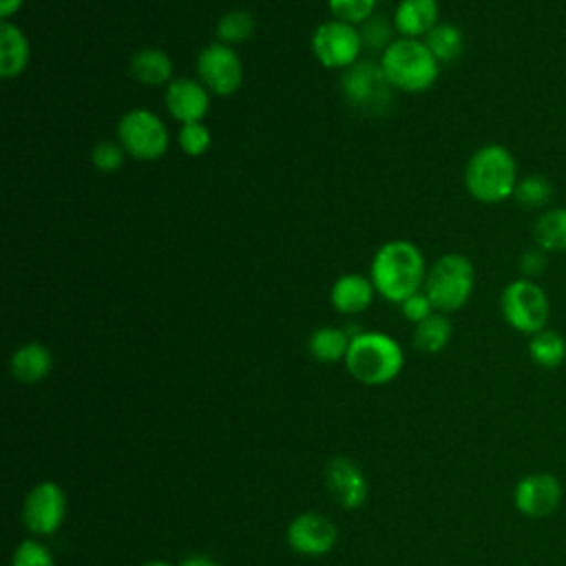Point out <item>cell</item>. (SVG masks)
Masks as SVG:
<instances>
[{
    "instance_id": "obj_1",
    "label": "cell",
    "mask_w": 566,
    "mask_h": 566,
    "mask_svg": "<svg viewBox=\"0 0 566 566\" xmlns=\"http://www.w3.org/2000/svg\"><path fill=\"white\" fill-rule=\"evenodd\" d=\"M427 265L420 248L407 239L382 243L369 265V279L385 301L402 303L424 285Z\"/></svg>"
},
{
    "instance_id": "obj_2",
    "label": "cell",
    "mask_w": 566,
    "mask_h": 566,
    "mask_svg": "<svg viewBox=\"0 0 566 566\" xmlns=\"http://www.w3.org/2000/svg\"><path fill=\"white\" fill-rule=\"evenodd\" d=\"M517 181V161L502 144L480 146L464 168V186L482 203H500L513 197Z\"/></svg>"
},
{
    "instance_id": "obj_3",
    "label": "cell",
    "mask_w": 566,
    "mask_h": 566,
    "mask_svg": "<svg viewBox=\"0 0 566 566\" xmlns=\"http://www.w3.org/2000/svg\"><path fill=\"white\" fill-rule=\"evenodd\" d=\"M378 62L389 84L402 93L429 91L436 84L442 66L424 40L413 38H396Z\"/></svg>"
},
{
    "instance_id": "obj_4",
    "label": "cell",
    "mask_w": 566,
    "mask_h": 566,
    "mask_svg": "<svg viewBox=\"0 0 566 566\" xmlns=\"http://www.w3.org/2000/svg\"><path fill=\"white\" fill-rule=\"evenodd\" d=\"M405 365L402 347L382 332H360L352 338L345 367L363 385L391 382Z\"/></svg>"
},
{
    "instance_id": "obj_5",
    "label": "cell",
    "mask_w": 566,
    "mask_h": 566,
    "mask_svg": "<svg viewBox=\"0 0 566 566\" xmlns=\"http://www.w3.org/2000/svg\"><path fill=\"white\" fill-rule=\"evenodd\" d=\"M475 285V268L460 252H447L433 261L424 276V294L429 296L436 312L449 314L471 298Z\"/></svg>"
},
{
    "instance_id": "obj_6",
    "label": "cell",
    "mask_w": 566,
    "mask_h": 566,
    "mask_svg": "<svg viewBox=\"0 0 566 566\" xmlns=\"http://www.w3.org/2000/svg\"><path fill=\"white\" fill-rule=\"evenodd\" d=\"M394 86L380 62L358 60L340 75V93L352 111L363 117H382L394 106Z\"/></svg>"
},
{
    "instance_id": "obj_7",
    "label": "cell",
    "mask_w": 566,
    "mask_h": 566,
    "mask_svg": "<svg viewBox=\"0 0 566 566\" xmlns=\"http://www.w3.org/2000/svg\"><path fill=\"white\" fill-rule=\"evenodd\" d=\"M117 142L126 155L139 161H155L166 155L170 135L161 117L148 108H130L117 122Z\"/></svg>"
},
{
    "instance_id": "obj_8",
    "label": "cell",
    "mask_w": 566,
    "mask_h": 566,
    "mask_svg": "<svg viewBox=\"0 0 566 566\" xmlns=\"http://www.w3.org/2000/svg\"><path fill=\"white\" fill-rule=\"evenodd\" d=\"M500 310L504 321L522 334H537L546 327L551 303L542 285L533 279H515L511 281L500 296Z\"/></svg>"
},
{
    "instance_id": "obj_9",
    "label": "cell",
    "mask_w": 566,
    "mask_h": 566,
    "mask_svg": "<svg viewBox=\"0 0 566 566\" xmlns=\"http://www.w3.org/2000/svg\"><path fill=\"white\" fill-rule=\"evenodd\" d=\"M310 44L318 64L332 71H347L360 60V53H363L358 27L334 20V18H329L327 22H321L314 29Z\"/></svg>"
},
{
    "instance_id": "obj_10",
    "label": "cell",
    "mask_w": 566,
    "mask_h": 566,
    "mask_svg": "<svg viewBox=\"0 0 566 566\" xmlns=\"http://www.w3.org/2000/svg\"><path fill=\"white\" fill-rule=\"evenodd\" d=\"M199 82L219 97L234 95L243 84V62L239 53L223 42L206 44L197 55Z\"/></svg>"
},
{
    "instance_id": "obj_11",
    "label": "cell",
    "mask_w": 566,
    "mask_h": 566,
    "mask_svg": "<svg viewBox=\"0 0 566 566\" xmlns=\"http://www.w3.org/2000/svg\"><path fill=\"white\" fill-rule=\"evenodd\" d=\"M64 515H66V495L55 482L44 480L27 493L22 504V522L33 535L55 533L64 522Z\"/></svg>"
},
{
    "instance_id": "obj_12",
    "label": "cell",
    "mask_w": 566,
    "mask_h": 566,
    "mask_svg": "<svg viewBox=\"0 0 566 566\" xmlns=\"http://www.w3.org/2000/svg\"><path fill=\"white\" fill-rule=\"evenodd\" d=\"M164 104L168 115L181 124L203 122L210 108V91L195 77H175L164 91Z\"/></svg>"
},
{
    "instance_id": "obj_13",
    "label": "cell",
    "mask_w": 566,
    "mask_h": 566,
    "mask_svg": "<svg viewBox=\"0 0 566 566\" xmlns=\"http://www.w3.org/2000/svg\"><path fill=\"white\" fill-rule=\"evenodd\" d=\"M336 526L332 520L318 513H301L287 526V544L301 555H325L336 544Z\"/></svg>"
},
{
    "instance_id": "obj_14",
    "label": "cell",
    "mask_w": 566,
    "mask_h": 566,
    "mask_svg": "<svg viewBox=\"0 0 566 566\" xmlns=\"http://www.w3.org/2000/svg\"><path fill=\"white\" fill-rule=\"evenodd\" d=\"M513 502L528 517H546L559 506L562 486L551 473H531L517 482Z\"/></svg>"
},
{
    "instance_id": "obj_15",
    "label": "cell",
    "mask_w": 566,
    "mask_h": 566,
    "mask_svg": "<svg viewBox=\"0 0 566 566\" xmlns=\"http://www.w3.org/2000/svg\"><path fill=\"white\" fill-rule=\"evenodd\" d=\"M325 484L343 509H358L367 497V480L349 458H332L325 469Z\"/></svg>"
},
{
    "instance_id": "obj_16",
    "label": "cell",
    "mask_w": 566,
    "mask_h": 566,
    "mask_svg": "<svg viewBox=\"0 0 566 566\" xmlns=\"http://www.w3.org/2000/svg\"><path fill=\"white\" fill-rule=\"evenodd\" d=\"M374 296H376V287L371 279L358 272L340 274L329 290L332 307L338 314H347V316L365 312L371 305Z\"/></svg>"
},
{
    "instance_id": "obj_17",
    "label": "cell",
    "mask_w": 566,
    "mask_h": 566,
    "mask_svg": "<svg viewBox=\"0 0 566 566\" xmlns=\"http://www.w3.org/2000/svg\"><path fill=\"white\" fill-rule=\"evenodd\" d=\"M438 0H400L394 9V27L398 38L422 40L440 20Z\"/></svg>"
},
{
    "instance_id": "obj_18",
    "label": "cell",
    "mask_w": 566,
    "mask_h": 566,
    "mask_svg": "<svg viewBox=\"0 0 566 566\" xmlns=\"http://www.w3.org/2000/svg\"><path fill=\"white\" fill-rule=\"evenodd\" d=\"M31 46L24 31L11 20L0 22V75L13 80L29 66Z\"/></svg>"
},
{
    "instance_id": "obj_19",
    "label": "cell",
    "mask_w": 566,
    "mask_h": 566,
    "mask_svg": "<svg viewBox=\"0 0 566 566\" xmlns=\"http://www.w3.org/2000/svg\"><path fill=\"white\" fill-rule=\"evenodd\" d=\"M128 73L135 82L144 86H168L175 80L170 55L155 46H144L135 51L128 62Z\"/></svg>"
},
{
    "instance_id": "obj_20",
    "label": "cell",
    "mask_w": 566,
    "mask_h": 566,
    "mask_svg": "<svg viewBox=\"0 0 566 566\" xmlns=\"http://www.w3.org/2000/svg\"><path fill=\"white\" fill-rule=\"evenodd\" d=\"M51 367H53V356L42 343H27L18 347L9 360L11 376L24 385L44 380Z\"/></svg>"
},
{
    "instance_id": "obj_21",
    "label": "cell",
    "mask_w": 566,
    "mask_h": 566,
    "mask_svg": "<svg viewBox=\"0 0 566 566\" xmlns=\"http://www.w3.org/2000/svg\"><path fill=\"white\" fill-rule=\"evenodd\" d=\"M533 239L544 252L566 250V206L548 208L533 226Z\"/></svg>"
},
{
    "instance_id": "obj_22",
    "label": "cell",
    "mask_w": 566,
    "mask_h": 566,
    "mask_svg": "<svg viewBox=\"0 0 566 566\" xmlns=\"http://www.w3.org/2000/svg\"><path fill=\"white\" fill-rule=\"evenodd\" d=\"M451 338V321L442 312H433L413 327L411 343L420 354H438Z\"/></svg>"
},
{
    "instance_id": "obj_23",
    "label": "cell",
    "mask_w": 566,
    "mask_h": 566,
    "mask_svg": "<svg viewBox=\"0 0 566 566\" xmlns=\"http://www.w3.org/2000/svg\"><path fill=\"white\" fill-rule=\"evenodd\" d=\"M349 343H352V338L345 329L323 325L312 332L307 347H310V354L318 363H336V360H345Z\"/></svg>"
},
{
    "instance_id": "obj_24",
    "label": "cell",
    "mask_w": 566,
    "mask_h": 566,
    "mask_svg": "<svg viewBox=\"0 0 566 566\" xmlns=\"http://www.w3.org/2000/svg\"><path fill=\"white\" fill-rule=\"evenodd\" d=\"M422 40L440 64H453L464 51V35L453 22H438Z\"/></svg>"
},
{
    "instance_id": "obj_25",
    "label": "cell",
    "mask_w": 566,
    "mask_h": 566,
    "mask_svg": "<svg viewBox=\"0 0 566 566\" xmlns=\"http://www.w3.org/2000/svg\"><path fill=\"white\" fill-rule=\"evenodd\" d=\"M528 354L535 365L544 369L559 367L566 360V340L555 329H542L531 336L528 340Z\"/></svg>"
},
{
    "instance_id": "obj_26",
    "label": "cell",
    "mask_w": 566,
    "mask_h": 566,
    "mask_svg": "<svg viewBox=\"0 0 566 566\" xmlns=\"http://www.w3.org/2000/svg\"><path fill=\"white\" fill-rule=\"evenodd\" d=\"M214 33H217V42H223L230 46L241 44L254 33V18L245 9H230L217 20Z\"/></svg>"
},
{
    "instance_id": "obj_27",
    "label": "cell",
    "mask_w": 566,
    "mask_h": 566,
    "mask_svg": "<svg viewBox=\"0 0 566 566\" xmlns=\"http://www.w3.org/2000/svg\"><path fill=\"white\" fill-rule=\"evenodd\" d=\"M360 42H363V51H369V53H385L387 46L394 42V33H396V27H394V20L380 15V13H374L369 20H365L360 27Z\"/></svg>"
},
{
    "instance_id": "obj_28",
    "label": "cell",
    "mask_w": 566,
    "mask_h": 566,
    "mask_svg": "<svg viewBox=\"0 0 566 566\" xmlns=\"http://www.w3.org/2000/svg\"><path fill=\"white\" fill-rule=\"evenodd\" d=\"M513 199L524 208H544L553 199V184L544 175L520 177Z\"/></svg>"
},
{
    "instance_id": "obj_29",
    "label": "cell",
    "mask_w": 566,
    "mask_h": 566,
    "mask_svg": "<svg viewBox=\"0 0 566 566\" xmlns=\"http://www.w3.org/2000/svg\"><path fill=\"white\" fill-rule=\"evenodd\" d=\"M378 0H327V9L334 20L360 27L376 13Z\"/></svg>"
},
{
    "instance_id": "obj_30",
    "label": "cell",
    "mask_w": 566,
    "mask_h": 566,
    "mask_svg": "<svg viewBox=\"0 0 566 566\" xmlns=\"http://www.w3.org/2000/svg\"><path fill=\"white\" fill-rule=\"evenodd\" d=\"M179 148L188 155V157H201L210 144H212V133L203 122H195V124H181L179 128Z\"/></svg>"
},
{
    "instance_id": "obj_31",
    "label": "cell",
    "mask_w": 566,
    "mask_h": 566,
    "mask_svg": "<svg viewBox=\"0 0 566 566\" xmlns=\"http://www.w3.org/2000/svg\"><path fill=\"white\" fill-rule=\"evenodd\" d=\"M124 146L119 142H111L104 139L99 144H95V148L91 150V161L99 172H117L124 164Z\"/></svg>"
},
{
    "instance_id": "obj_32",
    "label": "cell",
    "mask_w": 566,
    "mask_h": 566,
    "mask_svg": "<svg viewBox=\"0 0 566 566\" xmlns=\"http://www.w3.org/2000/svg\"><path fill=\"white\" fill-rule=\"evenodd\" d=\"M11 566H53V555L44 544L35 539H24L15 546Z\"/></svg>"
},
{
    "instance_id": "obj_33",
    "label": "cell",
    "mask_w": 566,
    "mask_h": 566,
    "mask_svg": "<svg viewBox=\"0 0 566 566\" xmlns=\"http://www.w3.org/2000/svg\"><path fill=\"white\" fill-rule=\"evenodd\" d=\"M400 312H402V316H405L407 321H411V323L418 325L420 321H424L427 316H431L436 310H433L429 296L424 294V290H420V292L411 294L409 298H405V301L400 303Z\"/></svg>"
},
{
    "instance_id": "obj_34",
    "label": "cell",
    "mask_w": 566,
    "mask_h": 566,
    "mask_svg": "<svg viewBox=\"0 0 566 566\" xmlns=\"http://www.w3.org/2000/svg\"><path fill=\"white\" fill-rule=\"evenodd\" d=\"M544 268H546V252L542 248L526 250L520 259V270H522L524 279H533V276L542 274Z\"/></svg>"
},
{
    "instance_id": "obj_35",
    "label": "cell",
    "mask_w": 566,
    "mask_h": 566,
    "mask_svg": "<svg viewBox=\"0 0 566 566\" xmlns=\"http://www.w3.org/2000/svg\"><path fill=\"white\" fill-rule=\"evenodd\" d=\"M24 0H0V20H11L20 9Z\"/></svg>"
},
{
    "instance_id": "obj_36",
    "label": "cell",
    "mask_w": 566,
    "mask_h": 566,
    "mask_svg": "<svg viewBox=\"0 0 566 566\" xmlns=\"http://www.w3.org/2000/svg\"><path fill=\"white\" fill-rule=\"evenodd\" d=\"M181 566H217V564L203 555H195V557H188Z\"/></svg>"
},
{
    "instance_id": "obj_37",
    "label": "cell",
    "mask_w": 566,
    "mask_h": 566,
    "mask_svg": "<svg viewBox=\"0 0 566 566\" xmlns=\"http://www.w3.org/2000/svg\"><path fill=\"white\" fill-rule=\"evenodd\" d=\"M142 566H172V564H168V562H146Z\"/></svg>"
}]
</instances>
